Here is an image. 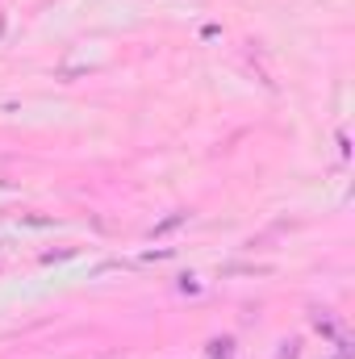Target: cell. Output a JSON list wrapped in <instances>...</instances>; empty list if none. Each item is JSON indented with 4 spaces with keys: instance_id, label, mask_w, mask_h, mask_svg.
Here are the masks:
<instances>
[{
    "instance_id": "6da1fadb",
    "label": "cell",
    "mask_w": 355,
    "mask_h": 359,
    "mask_svg": "<svg viewBox=\"0 0 355 359\" xmlns=\"http://www.w3.org/2000/svg\"><path fill=\"white\" fill-rule=\"evenodd\" d=\"M234 351H239V347H234V339H230V334H222V339H213V343L205 347V355H209V359H234Z\"/></svg>"
},
{
    "instance_id": "7a4b0ae2",
    "label": "cell",
    "mask_w": 355,
    "mask_h": 359,
    "mask_svg": "<svg viewBox=\"0 0 355 359\" xmlns=\"http://www.w3.org/2000/svg\"><path fill=\"white\" fill-rule=\"evenodd\" d=\"M276 359H301V343H297V339H284L280 351H276Z\"/></svg>"
},
{
    "instance_id": "3957f363",
    "label": "cell",
    "mask_w": 355,
    "mask_h": 359,
    "mask_svg": "<svg viewBox=\"0 0 355 359\" xmlns=\"http://www.w3.org/2000/svg\"><path fill=\"white\" fill-rule=\"evenodd\" d=\"M314 326H318L322 334H335V318H326L322 309H314Z\"/></svg>"
},
{
    "instance_id": "277c9868",
    "label": "cell",
    "mask_w": 355,
    "mask_h": 359,
    "mask_svg": "<svg viewBox=\"0 0 355 359\" xmlns=\"http://www.w3.org/2000/svg\"><path fill=\"white\" fill-rule=\"evenodd\" d=\"M184 217H188V213H176V217H168V222H159V226H155V230H151V234H163V230H172V226H180V222H184Z\"/></svg>"
}]
</instances>
